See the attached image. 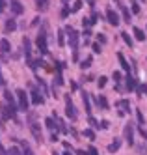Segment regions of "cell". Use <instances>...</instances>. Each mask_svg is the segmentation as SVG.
<instances>
[{"label":"cell","mask_w":147,"mask_h":155,"mask_svg":"<svg viewBox=\"0 0 147 155\" xmlns=\"http://www.w3.org/2000/svg\"><path fill=\"white\" fill-rule=\"evenodd\" d=\"M121 79H123V75H121L119 71H114V81H116V82H121Z\"/></svg>","instance_id":"obj_33"},{"label":"cell","mask_w":147,"mask_h":155,"mask_svg":"<svg viewBox=\"0 0 147 155\" xmlns=\"http://www.w3.org/2000/svg\"><path fill=\"white\" fill-rule=\"evenodd\" d=\"M121 12H123V19H125V23H130V12L127 9V6H121Z\"/></svg>","instance_id":"obj_22"},{"label":"cell","mask_w":147,"mask_h":155,"mask_svg":"<svg viewBox=\"0 0 147 155\" xmlns=\"http://www.w3.org/2000/svg\"><path fill=\"white\" fill-rule=\"evenodd\" d=\"M4 30H6V34H9V32L17 30V21H15V19H8V21H6V26H4Z\"/></svg>","instance_id":"obj_9"},{"label":"cell","mask_w":147,"mask_h":155,"mask_svg":"<svg viewBox=\"0 0 147 155\" xmlns=\"http://www.w3.org/2000/svg\"><path fill=\"white\" fill-rule=\"evenodd\" d=\"M117 60H119V64H121L123 69H125V71H130V65H129V62L125 60V56H123L121 52H117Z\"/></svg>","instance_id":"obj_13"},{"label":"cell","mask_w":147,"mask_h":155,"mask_svg":"<svg viewBox=\"0 0 147 155\" xmlns=\"http://www.w3.org/2000/svg\"><path fill=\"white\" fill-rule=\"evenodd\" d=\"M69 13H71V8H69V6H65V8L62 9V17L65 19V17H67V15H69Z\"/></svg>","instance_id":"obj_32"},{"label":"cell","mask_w":147,"mask_h":155,"mask_svg":"<svg viewBox=\"0 0 147 155\" xmlns=\"http://www.w3.org/2000/svg\"><path fill=\"white\" fill-rule=\"evenodd\" d=\"M119 146H121V140H119V138H114V142H112L110 146H108V151H110V153H114V151L119 150Z\"/></svg>","instance_id":"obj_17"},{"label":"cell","mask_w":147,"mask_h":155,"mask_svg":"<svg viewBox=\"0 0 147 155\" xmlns=\"http://www.w3.org/2000/svg\"><path fill=\"white\" fill-rule=\"evenodd\" d=\"M125 81H127V88H129V90H136V88H138V86H136V79H134V77L129 75Z\"/></svg>","instance_id":"obj_18"},{"label":"cell","mask_w":147,"mask_h":155,"mask_svg":"<svg viewBox=\"0 0 147 155\" xmlns=\"http://www.w3.org/2000/svg\"><path fill=\"white\" fill-rule=\"evenodd\" d=\"M9 4H11V13L13 15H21L22 12H24V8H22V4L19 2V0H9Z\"/></svg>","instance_id":"obj_7"},{"label":"cell","mask_w":147,"mask_h":155,"mask_svg":"<svg viewBox=\"0 0 147 155\" xmlns=\"http://www.w3.org/2000/svg\"><path fill=\"white\" fill-rule=\"evenodd\" d=\"M0 114H2L4 120H9V118H11V110H9V107H8L6 103L0 105Z\"/></svg>","instance_id":"obj_10"},{"label":"cell","mask_w":147,"mask_h":155,"mask_svg":"<svg viewBox=\"0 0 147 155\" xmlns=\"http://www.w3.org/2000/svg\"><path fill=\"white\" fill-rule=\"evenodd\" d=\"M106 19H108V23H110V25H114V26H117V25H119V15H117L112 8L106 12Z\"/></svg>","instance_id":"obj_6"},{"label":"cell","mask_w":147,"mask_h":155,"mask_svg":"<svg viewBox=\"0 0 147 155\" xmlns=\"http://www.w3.org/2000/svg\"><path fill=\"white\" fill-rule=\"evenodd\" d=\"M22 45H24L26 60H28V58H32V56H30V54H32V43H30V39H28V38H24V39H22Z\"/></svg>","instance_id":"obj_11"},{"label":"cell","mask_w":147,"mask_h":155,"mask_svg":"<svg viewBox=\"0 0 147 155\" xmlns=\"http://www.w3.org/2000/svg\"><path fill=\"white\" fill-rule=\"evenodd\" d=\"M28 120H30V131H32V135L36 137V140H37V142H41V140H43V135H41V125L36 121V114L30 112V114H28Z\"/></svg>","instance_id":"obj_1"},{"label":"cell","mask_w":147,"mask_h":155,"mask_svg":"<svg viewBox=\"0 0 147 155\" xmlns=\"http://www.w3.org/2000/svg\"><path fill=\"white\" fill-rule=\"evenodd\" d=\"M110 127V124H108V121L104 120V121H101V129H108Z\"/></svg>","instance_id":"obj_39"},{"label":"cell","mask_w":147,"mask_h":155,"mask_svg":"<svg viewBox=\"0 0 147 155\" xmlns=\"http://www.w3.org/2000/svg\"><path fill=\"white\" fill-rule=\"evenodd\" d=\"M121 38H123V41H125L129 47H132V38L127 34V32H121Z\"/></svg>","instance_id":"obj_25"},{"label":"cell","mask_w":147,"mask_h":155,"mask_svg":"<svg viewBox=\"0 0 147 155\" xmlns=\"http://www.w3.org/2000/svg\"><path fill=\"white\" fill-rule=\"evenodd\" d=\"M97 105H99L101 108H108V101H106V97H104V95H101V97L97 99Z\"/></svg>","instance_id":"obj_23"},{"label":"cell","mask_w":147,"mask_h":155,"mask_svg":"<svg viewBox=\"0 0 147 155\" xmlns=\"http://www.w3.org/2000/svg\"><path fill=\"white\" fill-rule=\"evenodd\" d=\"M62 2H63V4H67V2H69V0H62Z\"/></svg>","instance_id":"obj_47"},{"label":"cell","mask_w":147,"mask_h":155,"mask_svg":"<svg viewBox=\"0 0 147 155\" xmlns=\"http://www.w3.org/2000/svg\"><path fill=\"white\" fill-rule=\"evenodd\" d=\"M93 25H95V21H93V19H88V17H84V19H82V26H84L86 30H88L89 26H93Z\"/></svg>","instance_id":"obj_24"},{"label":"cell","mask_w":147,"mask_h":155,"mask_svg":"<svg viewBox=\"0 0 147 155\" xmlns=\"http://www.w3.org/2000/svg\"><path fill=\"white\" fill-rule=\"evenodd\" d=\"M138 131H140V135L143 137V140H147V131H145V127H140Z\"/></svg>","instance_id":"obj_35"},{"label":"cell","mask_w":147,"mask_h":155,"mask_svg":"<svg viewBox=\"0 0 147 155\" xmlns=\"http://www.w3.org/2000/svg\"><path fill=\"white\" fill-rule=\"evenodd\" d=\"M84 137H88L89 140H93V138H95V133H93V129H86V131H84Z\"/></svg>","instance_id":"obj_30"},{"label":"cell","mask_w":147,"mask_h":155,"mask_svg":"<svg viewBox=\"0 0 147 155\" xmlns=\"http://www.w3.org/2000/svg\"><path fill=\"white\" fill-rule=\"evenodd\" d=\"M15 95H17V99H19V108H21V110H28V97H26V92L19 88V90L15 92Z\"/></svg>","instance_id":"obj_5"},{"label":"cell","mask_w":147,"mask_h":155,"mask_svg":"<svg viewBox=\"0 0 147 155\" xmlns=\"http://www.w3.org/2000/svg\"><path fill=\"white\" fill-rule=\"evenodd\" d=\"M63 77H62V71H58V75H56V81H54V84H58V86H63Z\"/></svg>","instance_id":"obj_28"},{"label":"cell","mask_w":147,"mask_h":155,"mask_svg":"<svg viewBox=\"0 0 147 155\" xmlns=\"http://www.w3.org/2000/svg\"><path fill=\"white\" fill-rule=\"evenodd\" d=\"M0 52H2L4 56L9 52V41H8V39H2V41H0Z\"/></svg>","instance_id":"obj_15"},{"label":"cell","mask_w":147,"mask_h":155,"mask_svg":"<svg viewBox=\"0 0 147 155\" xmlns=\"http://www.w3.org/2000/svg\"><path fill=\"white\" fill-rule=\"evenodd\" d=\"M58 43H60V45H63V30L58 32Z\"/></svg>","instance_id":"obj_34"},{"label":"cell","mask_w":147,"mask_h":155,"mask_svg":"<svg viewBox=\"0 0 147 155\" xmlns=\"http://www.w3.org/2000/svg\"><path fill=\"white\" fill-rule=\"evenodd\" d=\"M65 32H67V36H69V45H71L73 51L76 52V47H78V32H76L73 26H67Z\"/></svg>","instance_id":"obj_4"},{"label":"cell","mask_w":147,"mask_h":155,"mask_svg":"<svg viewBox=\"0 0 147 155\" xmlns=\"http://www.w3.org/2000/svg\"><path fill=\"white\" fill-rule=\"evenodd\" d=\"M4 8H6V0H0V12H4Z\"/></svg>","instance_id":"obj_43"},{"label":"cell","mask_w":147,"mask_h":155,"mask_svg":"<svg viewBox=\"0 0 147 155\" xmlns=\"http://www.w3.org/2000/svg\"><path fill=\"white\" fill-rule=\"evenodd\" d=\"M36 4H37V8L41 12H47L49 9V0H36Z\"/></svg>","instance_id":"obj_19"},{"label":"cell","mask_w":147,"mask_h":155,"mask_svg":"<svg viewBox=\"0 0 147 155\" xmlns=\"http://www.w3.org/2000/svg\"><path fill=\"white\" fill-rule=\"evenodd\" d=\"M63 155H71V151H65V153H63Z\"/></svg>","instance_id":"obj_46"},{"label":"cell","mask_w":147,"mask_h":155,"mask_svg":"<svg viewBox=\"0 0 147 155\" xmlns=\"http://www.w3.org/2000/svg\"><path fill=\"white\" fill-rule=\"evenodd\" d=\"M106 81H108V79H106V77H101V79L97 81V84H99V88H104V86H106Z\"/></svg>","instance_id":"obj_31"},{"label":"cell","mask_w":147,"mask_h":155,"mask_svg":"<svg viewBox=\"0 0 147 155\" xmlns=\"http://www.w3.org/2000/svg\"><path fill=\"white\" fill-rule=\"evenodd\" d=\"M9 155H19L21 151H19V148H9V151H8Z\"/></svg>","instance_id":"obj_36"},{"label":"cell","mask_w":147,"mask_h":155,"mask_svg":"<svg viewBox=\"0 0 147 155\" xmlns=\"http://www.w3.org/2000/svg\"><path fill=\"white\" fill-rule=\"evenodd\" d=\"M43 101H45V99L41 97V94L36 92V90H32V103L34 105H43Z\"/></svg>","instance_id":"obj_12"},{"label":"cell","mask_w":147,"mask_h":155,"mask_svg":"<svg viewBox=\"0 0 147 155\" xmlns=\"http://www.w3.org/2000/svg\"><path fill=\"white\" fill-rule=\"evenodd\" d=\"M45 125H47L50 131H56V121H54V118H47V120H45Z\"/></svg>","instance_id":"obj_21"},{"label":"cell","mask_w":147,"mask_h":155,"mask_svg":"<svg viewBox=\"0 0 147 155\" xmlns=\"http://www.w3.org/2000/svg\"><path fill=\"white\" fill-rule=\"evenodd\" d=\"M132 12H134V13H140V6H138L136 2H134V4H132Z\"/></svg>","instance_id":"obj_37"},{"label":"cell","mask_w":147,"mask_h":155,"mask_svg":"<svg viewBox=\"0 0 147 155\" xmlns=\"http://www.w3.org/2000/svg\"><path fill=\"white\" fill-rule=\"evenodd\" d=\"M4 129V124H2V118H0V131H2Z\"/></svg>","instance_id":"obj_45"},{"label":"cell","mask_w":147,"mask_h":155,"mask_svg":"<svg viewBox=\"0 0 147 155\" xmlns=\"http://www.w3.org/2000/svg\"><path fill=\"white\" fill-rule=\"evenodd\" d=\"M99 43H106V38H104V34H99Z\"/></svg>","instance_id":"obj_41"},{"label":"cell","mask_w":147,"mask_h":155,"mask_svg":"<svg viewBox=\"0 0 147 155\" xmlns=\"http://www.w3.org/2000/svg\"><path fill=\"white\" fill-rule=\"evenodd\" d=\"M65 116H67V118H71L73 121L78 118L76 108H75V105L71 103V97H69V95H65Z\"/></svg>","instance_id":"obj_3"},{"label":"cell","mask_w":147,"mask_h":155,"mask_svg":"<svg viewBox=\"0 0 147 155\" xmlns=\"http://www.w3.org/2000/svg\"><path fill=\"white\" fill-rule=\"evenodd\" d=\"M89 155H99V153H97V150H95V148H89Z\"/></svg>","instance_id":"obj_44"},{"label":"cell","mask_w":147,"mask_h":155,"mask_svg":"<svg viewBox=\"0 0 147 155\" xmlns=\"http://www.w3.org/2000/svg\"><path fill=\"white\" fill-rule=\"evenodd\" d=\"M89 65H91V58H86V60L80 62V68H82V69H88Z\"/></svg>","instance_id":"obj_29"},{"label":"cell","mask_w":147,"mask_h":155,"mask_svg":"<svg viewBox=\"0 0 147 155\" xmlns=\"http://www.w3.org/2000/svg\"><path fill=\"white\" fill-rule=\"evenodd\" d=\"M52 155H60V153H56V151H54V153H52Z\"/></svg>","instance_id":"obj_48"},{"label":"cell","mask_w":147,"mask_h":155,"mask_svg":"<svg viewBox=\"0 0 147 155\" xmlns=\"http://www.w3.org/2000/svg\"><path fill=\"white\" fill-rule=\"evenodd\" d=\"M117 105H119V107L123 108V110H119V114H121V116H125L127 112H130V107H129V101H119Z\"/></svg>","instance_id":"obj_14"},{"label":"cell","mask_w":147,"mask_h":155,"mask_svg":"<svg viewBox=\"0 0 147 155\" xmlns=\"http://www.w3.org/2000/svg\"><path fill=\"white\" fill-rule=\"evenodd\" d=\"M82 8V0H76V2H73V8H71V13H76L78 9Z\"/></svg>","instance_id":"obj_26"},{"label":"cell","mask_w":147,"mask_h":155,"mask_svg":"<svg viewBox=\"0 0 147 155\" xmlns=\"http://www.w3.org/2000/svg\"><path fill=\"white\" fill-rule=\"evenodd\" d=\"M0 155H9V153L4 150V146H2V144H0Z\"/></svg>","instance_id":"obj_42"},{"label":"cell","mask_w":147,"mask_h":155,"mask_svg":"<svg viewBox=\"0 0 147 155\" xmlns=\"http://www.w3.org/2000/svg\"><path fill=\"white\" fill-rule=\"evenodd\" d=\"M93 52H101V45H99V43H93Z\"/></svg>","instance_id":"obj_38"},{"label":"cell","mask_w":147,"mask_h":155,"mask_svg":"<svg viewBox=\"0 0 147 155\" xmlns=\"http://www.w3.org/2000/svg\"><path fill=\"white\" fill-rule=\"evenodd\" d=\"M125 138H127V142L132 146V142H134V127H132V124H127L125 125Z\"/></svg>","instance_id":"obj_8"},{"label":"cell","mask_w":147,"mask_h":155,"mask_svg":"<svg viewBox=\"0 0 147 155\" xmlns=\"http://www.w3.org/2000/svg\"><path fill=\"white\" fill-rule=\"evenodd\" d=\"M134 36H136L138 41H143V39H145V32L140 30V28H134Z\"/></svg>","instance_id":"obj_20"},{"label":"cell","mask_w":147,"mask_h":155,"mask_svg":"<svg viewBox=\"0 0 147 155\" xmlns=\"http://www.w3.org/2000/svg\"><path fill=\"white\" fill-rule=\"evenodd\" d=\"M21 144H22V148H24V151H22V155H34V151L30 150V146H28L26 142H22V140H21Z\"/></svg>","instance_id":"obj_27"},{"label":"cell","mask_w":147,"mask_h":155,"mask_svg":"<svg viewBox=\"0 0 147 155\" xmlns=\"http://www.w3.org/2000/svg\"><path fill=\"white\" fill-rule=\"evenodd\" d=\"M136 114H138V121H140V124H143V114L140 112V110H136Z\"/></svg>","instance_id":"obj_40"},{"label":"cell","mask_w":147,"mask_h":155,"mask_svg":"<svg viewBox=\"0 0 147 155\" xmlns=\"http://www.w3.org/2000/svg\"><path fill=\"white\" fill-rule=\"evenodd\" d=\"M47 26H45L43 32H39V36H37V49L41 51V54H47L49 52V47H47Z\"/></svg>","instance_id":"obj_2"},{"label":"cell","mask_w":147,"mask_h":155,"mask_svg":"<svg viewBox=\"0 0 147 155\" xmlns=\"http://www.w3.org/2000/svg\"><path fill=\"white\" fill-rule=\"evenodd\" d=\"M82 101H84V107H86V112L91 114V105H89V94H82Z\"/></svg>","instance_id":"obj_16"}]
</instances>
